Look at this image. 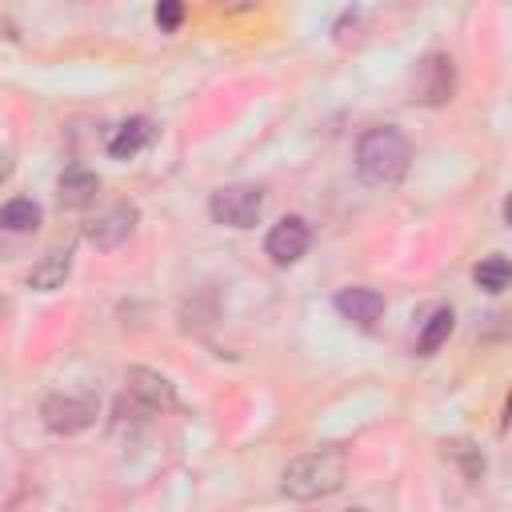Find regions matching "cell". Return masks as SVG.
<instances>
[{
  "label": "cell",
  "instance_id": "9a60e30c",
  "mask_svg": "<svg viewBox=\"0 0 512 512\" xmlns=\"http://www.w3.org/2000/svg\"><path fill=\"white\" fill-rule=\"evenodd\" d=\"M452 320H456V316H452V308L432 312V320H428V324H424V332L416 336V352H420V356H432V352L452 336Z\"/></svg>",
  "mask_w": 512,
  "mask_h": 512
},
{
  "label": "cell",
  "instance_id": "2e32d148",
  "mask_svg": "<svg viewBox=\"0 0 512 512\" xmlns=\"http://www.w3.org/2000/svg\"><path fill=\"white\" fill-rule=\"evenodd\" d=\"M444 456H456V460L464 464V476H468V480H476V476L484 472V456H480V448H472V444H464V440L444 444Z\"/></svg>",
  "mask_w": 512,
  "mask_h": 512
},
{
  "label": "cell",
  "instance_id": "30bf717a",
  "mask_svg": "<svg viewBox=\"0 0 512 512\" xmlns=\"http://www.w3.org/2000/svg\"><path fill=\"white\" fill-rule=\"evenodd\" d=\"M68 272H72V252H68V248H52V252H44V260L28 272V284H32L36 292H52V288H60V284L68 280Z\"/></svg>",
  "mask_w": 512,
  "mask_h": 512
},
{
  "label": "cell",
  "instance_id": "4fadbf2b",
  "mask_svg": "<svg viewBox=\"0 0 512 512\" xmlns=\"http://www.w3.org/2000/svg\"><path fill=\"white\" fill-rule=\"evenodd\" d=\"M0 228H8V232H36L40 228V204L36 200H24V196L8 200L0 208Z\"/></svg>",
  "mask_w": 512,
  "mask_h": 512
},
{
  "label": "cell",
  "instance_id": "9c48e42d",
  "mask_svg": "<svg viewBox=\"0 0 512 512\" xmlns=\"http://www.w3.org/2000/svg\"><path fill=\"white\" fill-rule=\"evenodd\" d=\"M336 312L360 328H372L384 312V296L376 288H364V284H352V288H340L336 292Z\"/></svg>",
  "mask_w": 512,
  "mask_h": 512
},
{
  "label": "cell",
  "instance_id": "ba28073f",
  "mask_svg": "<svg viewBox=\"0 0 512 512\" xmlns=\"http://www.w3.org/2000/svg\"><path fill=\"white\" fill-rule=\"evenodd\" d=\"M308 240H312L308 224H304L300 216H284L280 224H272V232H268V240H264V252H268L276 264H292V260H300V256L308 252Z\"/></svg>",
  "mask_w": 512,
  "mask_h": 512
},
{
  "label": "cell",
  "instance_id": "7a4b0ae2",
  "mask_svg": "<svg viewBox=\"0 0 512 512\" xmlns=\"http://www.w3.org/2000/svg\"><path fill=\"white\" fill-rule=\"evenodd\" d=\"M408 140L396 124H380V128H368L360 140H356V172L364 184H396L404 172H408Z\"/></svg>",
  "mask_w": 512,
  "mask_h": 512
},
{
  "label": "cell",
  "instance_id": "6da1fadb",
  "mask_svg": "<svg viewBox=\"0 0 512 512\" xmlns=\"http://www.w3.org/2000/svg\"><path fill=\"white\" fill-rule=\"evenodd\" d=\"M344 472H348V464H344V452H340V448H316V452L296 456V460L284 468L280 492H284L288 500H320V496L340 492Z\"/></svg>",
  "mask_w": 512,
  "mask_h": 512
},
{
  "label": "cell",
  "instance_id": "277c9868",
  "mask_svg": "<svg viewBox=\"0 0 512 512\" xmlns=\"http://www.w3.org/2000/svg\"><path fill=\"white\" fill-rule=\"evenodd\" d=\"M456 92V68L444 52H432L416 64V76H412V100L416 104H428V108H440L448 104Z\"/></svg>",
  "mask_w": 512,
  "mask_h": 512
},
{
  "label": "cell",
  "instance_id": "7c38bea8",
  "mask_svg": "<svg viewBox=\"0 0 512 512\" xmlns=\"http://www.w3.org/2000/svg\"><path fill=\"white\" fill-rule=\"evenodd\" d=\"M148 140H152V120L132 116V120H124V124H120V132L108 140V152H112L116 160H132Z\"/></svg>",
  "mask_w": 512,
  "mask_h": 512
},
{
  "label": "cell",
  "instance_id": "8992f818",
  "mask_svg": "<svg viewBox=\"0 0 512 512\" xmlns=\"http://www.w3.org/2000/svg\"><path fill=\"white\" fill-rule=\"evenodd\" d=\"M124 384H128V396L136 400V408H144V412H168L176 404V392H172L168 376H160L152 368H140V364L128 368Z\"/></svg>",
  "mask_w": 512,
  "mask_h": 512
},
{
  "label": "cell",
  "instance_id": "3957f363",
  "mask_svg": "<svg viewBox=\"0 0 512 512\" xmlns=\"http://www.w3.org/2000/svg\"><path fill=\"white\" fill-rule=\"evenodd\" d=\"M208 212L216 224H228V228H252L264 212V188L260 184H228L220 192H212L208 200Z\"/></svg>",
  "mask_w": 512,
  "mask_h": 512
},
{
  "label": "cell",
  "instance_id": "5b68a950",
  "mask_svg": "<svg viewBox=\"0 0 512 512\" xmlns=\"http://www.w3.org/2000/svg\"><path fill=\"white\" fill-rule=\"evenodd\" d=\"M48 432L56 436H76L96 420V400L92 396H48L40 408Z\"/></svg>",
  "mask_w": 512,
  "mask_h": 512
},
{
  "label": "cell",
  "instance_id": "d6986e66",
  "mask_svg": "<svg viewBox=\"0 0 512 512\" xmlns=\"http://www.w3.org/2000/svg\"><path fill=\"white\" fill-rule=\"evenodd\" d=\"M348 512H368V508H348Z\"/></svg>",
  "mask_w": 512,
  "mask_h": 512
},
{
  "label": "cell",
  "instance_id": "ac0fdd59",
  "mask_svg": "<svg viewBox=\"0 0 512 512\" xmlns=\"http://www.w3.org/2000/svg\"><path fill=\"white\" fill-rule=\"evenodd\" d=\"M8 172H12V160H8V152H4V148H0V184H4V180H8Z\"/></svg>",
  "mask_w": 512,
  "mask_h": 512
},
{
  "label": "cell",
  "instance_id": "52a82bcc",
  "mask_svg": "<svg viewBox=\"0 0 512 512\" xmlns=\"http://www.w3.org/2000/svg\"><path fill=\"white\" fill-rule=\"evenodd\" d=\"M132 228H136V204H112L104 216L88 224V244L100 252H112L132 236Z\"/></svg>",
  "mask_w": 512,
  "mask_h": 512
},
{
  "label": "cell",
  "instance_id": "5bb4252c",
  "mask_svg": "<svg viewBox=\"0 0 512 512\" xmlns=\"http://www.w3.org/2000/svg\"><path fill=\"white\" fill-rule=\"evenodd\" d=\"M472 280L484 288V292H504L508 288V280H512V264H508V256H488V260H480L476 268H472Z\"/></svg>",
  "mask_w": 512,
  "mask_h": 512
},
{
  "label": "cell",
  "instance_id": "e0dca14e",
  "mask_svg": "<svg viewBox=\"0 0 512 512\" xmlns=\"http://www.w3.org/2000/svg\"><path fill=\"white\" fill-rule=\"evenodd\" d=\"M180 20H184V8H180L176 0L156 4V24H160V32H176V28H180Z\"/></svg>",
  "mask_w": 512,
  "mask_h": 512
},
{
  "label": "cell",
  "instance_id": "8fae6325",
  "mask_svg": "<svg viewBox=\"0 0 512 512\" xmlns=\"http://www.w3.org/2000/svg\"><path fill=\"white\" fill-rule=\"evenodd\" d=\"M96 192H100V180L88 168H68L60 176V204L64 208H84V204L96 200Z\"/></svg>",
  "mask_w": 512,
  "mask_h": 512
}]
</instances>
